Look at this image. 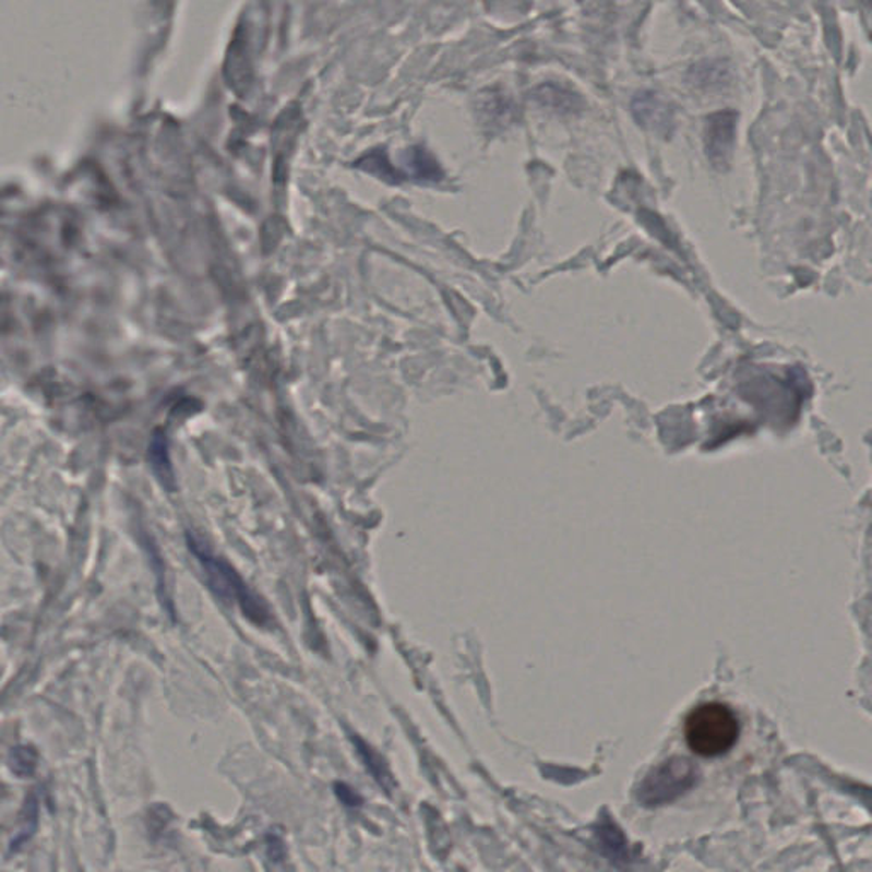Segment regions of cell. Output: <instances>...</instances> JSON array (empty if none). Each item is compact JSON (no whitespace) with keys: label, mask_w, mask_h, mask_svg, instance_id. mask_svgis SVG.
<instances>
[{"label":"cell","mask_w":872,"mask_h":872,"mask_svg":"<svg viewBox=\"0 0 872 872\" xmlns=\"http://www.w3.org/2000/svg\"><path fill=\"white\" fill-rule=\"evenodd\" d=\"M188 543H190V551L193 552L194 558L199 559L203 571H205L208 588L212 589L222 601L236 604L252 624L263 628V625H268L270 622H272V613H270L268 607L264 604L263 598L258 597V595L246 585L244 580L230 566L229 562L220 558H215L202 542H199V540L193 539L191 536H188Z\"/></svg>","instance_id":"obj_1"},{"label":"cell","mask_w":872,"mask_h":872,"mask_svg":"<svg viewBox=\"0 0 872 872\" xmlns=\"http://www.w3.org/2000/svg\"><path fill=\"white\" fill-rule=\"evenodd\" d=\"M686 744L695 755L716 758L733 749L740 738L737 714L721 702L695 707L683 726Z\"/></svg>","instance_id":"obj_2"},{"label":"cell","mask_w":872,"mask_h":872,"mask_svg":"<svg viewBox=\"0 0 872 872\" xmlns=\"http://www.w3.org/2000/svg\"><path fill=\"white\" fill-rule=\"evenodd\" d=\"M694 780V767L683 758H670L659 767L653 768L641 784L637 799L644 807L667 804L685 792Z\"/></svg>","instance_id":"obj_3"},{"label":"cell","mask_w":872,"mask_h":872,"mask_svg":"<svg viewBox=\"0 0 872 872\" xmlns=\"http://www.w3.org/2000/svg\"><path fill=\"white\" fill-rule=\"evenodd\" d=\"M9 767L20 779H26L38 768V752L32 744H20L9 753Z\"/></svg>","instance_id":"obj_4"},{"label":"cell","mask_w":872,"mask_h":872,"mask_svg":"<svg viewBox=\"0 0 872 872\" xmlns=\"http://www.w3.org/2000/svg\"><path fill=\"white\" fill-rule=\"evenodd\" d=\"M334 789H336L337 798L342 799V803H345L346 807H358V803H360V799L355 795L354 789H349L345 784H336Z\"/></svg>","instance_id":"obj_5"}]
</instances>
